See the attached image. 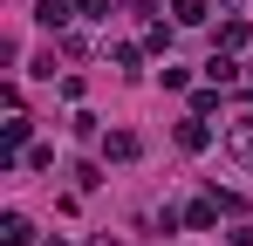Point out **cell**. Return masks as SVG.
<instances>
[{"label": "cell", "instance_id": "obj_13", "mask_svg": "<svg viewBox=\"0 0 253 246\" xmlns=\"http://www.w3.org/2000/svg\"><path fill=\"white\" fill-rule=\"evenodd\" d=\"M76 14L83 21H110V0H76Z\"/></svg>", "mask_w": 253, "mask_h": 246}, {"label": "cell", "instance_id": "obj_10", "mask_svg": "<svg viewBox=\"0 0 253 246\" xmlns=\"http://www.w3.org/2000/svg\"><path fill=\"white\" fill-rule=\"evenodd\" d=\"M144 48H151V55H171V28H165V21L144 28Z\"/></svg>", "mask_w": 253, "mask_h": 246}, {"label": "cell", "instance_id": "obj_3", "mask_svg": "<svg viewBox=\"0 0 253 246\" xmlns=\"http://www.w3.org/2000/svg\"><path fill=\"white\" fill-rule=\"evenodd\" d=\"M0 246H42L35 240V219L28 212H0Z\"/></svg>", "mask_w": 253, "mask_h": 246}, {"label": "cell", "instance_id": "obj_6", "mask_svg": "<svg viewBox=\"0 0 253 246\" xmlns=\"http://www.w3.org/2000/svg\"><path fill=\"white\" fill-rule=\"evenodd\" d=\"M219 212H226V205L206 192V199H192V205H185V226H199V233H206V226H219Z\"/></svg>", "mask_w": 253, "mask_h": 246}, {"label": "cell", "instance_id": "obj_5", "mask_svg": "<svg viewBox=\"0 0 253 246\" xmlns=\"http://www.w3.org/2000/svg\"><path fill=\"white\" fill-rule=\"evenodd\" d=\"M35 21H42L48 35H62V28L76 21V0H42V7H35Z\"/></svg>", "mask_w": 253, "mask_h": 246}, {"label": "cell", "instance_id": "obj_1", "mask_svg": "<svg viewBox=\"0 0 253 246\" xmlns=\"http://www.w3.org/2000/svg\"><path fill=\"white\" fill-rule=\"evenodd\" d=\"M226 151H233V158H240V164H247V171H253V96H247V103H240V123L226 130Z\"/></svg>", "mask_w": 253, "mask_h": 246}, {"label": "cell", "instance_id": "obj_4", "mask_svg": "<svg viewBox=\"0 0 253 246\" xmlns=\"http://www.w3.org/2000/svg\"><path fill=\"white\" fill-rule=\"evenodd\" d=\"M103 158H110V164L144 158V137H137V130H110V137H103Z\"/></svg>", "mask_w": 253, "mask_h": 246}, {"label": "cell", "instance_id": "obj_7", "mask_svg": "<svg viewBox=\"0 0 253 246\" xmlns=\"http://www.w3.org/2000/svg\"><path fill=\"white\" fill-rule=\"evenodd\" d=\"M247 41H253V28L240 21V14H226V21H219V48H226V55H233V48H247Z\"/></svg>", "mask_w": 253, "mask_h": 246}, {"label": "cell", "instance_id": "obj_8", "mask_svg": "<svg viewBox=\"0 0 253 246\" xmlns=\"http://www.w3.org/2000/svg\"><path fill=\"white\" fill-rule=\"evenodd\" d=\"M206 76H212V89H219V82H233V76H240V62H233V55H226V48H212V62H206Z\"/></svg>", "mask_w": 253, "mask_h": 246}, {"label": "cell", "instance_id": "obj_2", "mask_svg": "<svg viewBox=\"0 0 253 246\" xmlns=\"http://www.w3.org/2000/svg\"><path fill=\"white\" fill-rule=\"evenodd\" d=\"M171 137H178V151H185V158H206V151H212V123H206V117H185Z\"/></svg>", "mask_w": 253, "mask_h": 246}, {"label": "cell", "instance_id": "obj_11", "mask_svg": "<svg viewBox=\"0 0 253 246\" xmlns=\"http://www.w3.org/2000/svg\"><path fill=\"white\" fill-rule=\"evenodd\" d=\"M110 62H117V69H137V62H144V48H137V41H117V48H110Z\"/></svg>", "mask_w": 253, "mask_h": 246}, {"label": "cell", "instance_id": "obj_14", "mask_svg": "<svg viewBox=\"0 0 253 246\" xmlns=\"http://www.w3.org/2000/svg\"><path fill=\"white\" fill-rule=\"evenodd\" d=\"M226 246H253V233H247V226H233V233H226Z\"/></svg>", "mask_w": 253, "mask_h": 246}, {"label": "cell", "instance_id": "obj_12", "mask_svg": "<svg viewBox=\"0 0 253 246\" xmlns=\"http://www.w3.org/2000/svg\"><path fill=\"white\" fill-rule=\"evenodd\" d=\"M21 158H28V171H48V164H55V151H48V144H28Z\"/></svg>", "mask_w": 253, "mask_h": 246}, {"label": "cell", "instance_id": "obj_9", "mask_svg": "<svg viewBox=\"0 0 253 246\" xmlns=\"http://www.w3.org/2000/svg\"><path fill=\"white\" fill-rule=\"evenodd\" d=\"M171 21H178V28H199V21H206V0H171Z\"/></svg>", "mask_w": 253, "mask_h": 246}]
</instances>
